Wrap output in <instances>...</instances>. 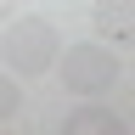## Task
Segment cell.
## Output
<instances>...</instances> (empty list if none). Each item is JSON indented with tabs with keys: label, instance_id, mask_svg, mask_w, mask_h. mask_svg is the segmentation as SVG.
<instances>
[{
	"label": "cell",
	"instance_id": "obj_1",
	"mask_svg": "<svg viewBox=\"0 0 135 135\" xmlns=\"http://www.w3.org/2000/svg\"><path fill=\"white\" fill-rule=\"evenodd\" d=\"M62 51V34L45 23V17H6V28H0V62H6V73L17 79H40L51 73V62H56Z\"/></svg>",
	"mask_w": 135,
	"mask_h": 135
},
{
	"label": "cell",
	"instance_id": "obj_2",
	"mask_svg": "<svg viewBox=\"0 0 135 135\" xmlns=\"http://www.w3.org/2000/svg\"><path fill=\"white\" fill-rule=\"evenodd\" d=\"M51 68H56L62 90H73V96H101V90H113V84L124 79V62H118L107 45H96V40L56 51V62H51Z\"/></svg>",
	"mask_w": 135,
	"mask_h": 135
},
{
	"label": "cell",
	"instance_id": "obj_3",
	"mask_svg": "<svg viewBox=\"0 0 135 135\" xmlns=\"http://www.w3.org/2000/svg\"><path fill=\"white\" fill-rule=\"evenodd\" d=\"M90 23H96L101 40H118V45H124L129 34H135V0H96Z\"/></svg>",
	"mask_w": 135,
	"mask_h": 135
},
{
	"label": "cell",
	"instance_id": "obj_4",
	"mask_svg": "<svg viewBox=\"0 0 135 135\" xmlns=\"http://www.w3.org/2000/svg\"><path fill=\"white\" fill-rule=\"evenodd\" d=\"M124 129H129V124H124L113 107H79V113L62 118V135H124Z\"/></svg>",
	"mask_w": 135,
	"mask_h": 135
},
{
	"label": "cell",
	"instance_id": "obj_5",
	"mask_svg": "<svg viewBox=\"0 0 135 135\" xmlns=\"http://www.w3.org/2000/svg\"><path fill=\"white\" fill-rule=\"evenodd\" d=\"M11 113H23V84H17V73H0V124Z\"/></svg>",
	"mask_w": 135,
	"mask_h": 135
},
{
	"label": "cell",
	"instance_id": "obj_6",
	"mask_svg": "<svg viewBox=\"0 0 135 135\" xmlns=\"http://www.w3.org/2000/svg\"><path fill=\"white\" fill-rule=\"evenodd\" d=\"M11 6H17V0H0V23H6V17H11Z\"/></svg>",
	"mask_w": 135,
	"mask_h": 135
}]
</instances>
